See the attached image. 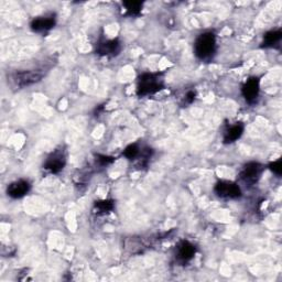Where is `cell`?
<instances>
[{"label": "cell", "instance_id": "obj_1", "mask_svg": "<svg viewBox=\"0 0 282 282\" xmlns=\"http://www.w3.org/2000/svg\"><path fill=\"white\" fill-rule=\"evenodd\" d=\"M194 51L195 54L201 60H210L213 58L215 51H216V38L214 33L205 32L202 33L194 44Z\"/></svg>", "mask_w": 282, "mask_h": 282}, {"label": "cell", "instance_id": "obj_2", "mask_svg": "<svg viewBox=\"0 0 282 282\" xmlns=\"http://www.w3.org/2000/svg\"><path fill=\"white\" fill-rule=\"evenodd\" d=\"M161 89H162V80L160 79L159 74L147 73L139 78L137 93L140 96H145L157 93Z\"/></svg>", "mask_w": 282, "mask_h": 282}, {"label": "cell", "instance_id": "obj_3", "mask_svg": "<svg viewBox=\"0 0 282 282\" xmlns=\"http://www.w3.org/2000/svg\"><path fill=\"white\" fill-rule=\"evenodd\" d=\"M215 193L221 199H237L241 195L240 187L230 181H220L215 186Z\"/></svg>", "mask_w": 282, "mask_h": 282}, {"label": "cell", "instance_id": "obj_4", "mask_svg": "<svg viewBox=\"0 0 282 282\" xmlns=\"http://www.w3.org/2000/svg\"><path fill=\"white\" fill-rule=\"evenodd\" d=\"M65 165V154L63 150H55L46 160L44 169L51 173H59Z\"/></svg>", "mask_w": 282, "mask_h": 282}, {"label": "cell", "instance_id": "obj_5", "mask_svg": "<svg viewBox=\"0 0 282 282\" xmlns=\"http://www.w3.org/2000/svg\"><path fill=\"white\" fill-rule=\"evenodd\" d=\"M261 172H263V166H261L259 163L249 162L244 166L243 171L240 173V177L243 179L244 182L253 184L256 183L258 179L260 178Z\"/></svg>", "mask_w": 282, "mask_h": 282}, {"label": "cell", "instance_id": "obj_6", "mask_svg": "<svg viewBox=\"0 0 282 282\" xmlns=\"http://www.w3.org/2000/svg\"><path fill=\"white\" fill-rule=\"evenodd\" d=\"M259 95V79L251 77L247 80L243 86V96L248 103H255Z\"/></svg>", "mask_w": 282, "mask_h": 282}, {"label": "cell", "instance_id": "obj_7", "mask_svg": "<svg viewBox=\"0 0 282 282\" xmlns=\"http://www.w3.org/2000/svg\"><path fill=\"white\" fill-rule=\"evenodd\" d=\"M42 74L38 72H31V71H25V72H19L17 73L13 79L18 86L24 87L29 86L31 84H35L39 82L40 79L42 78Z\"/></svg>", "mask_w": 282, "mask_h": 282}, {"label": "cell", "instance_id": "obj_8", "mask_svg": "<svg viewBox=\"0 0 282 282\" xmlns=\"http://www.w3.org/2000/svg\"><path fill=\"white\" fill-rule=\"evenodd\" d=\"M30 190V184L28 181L19 180L16 182L11 183L8 189H7V194L12 199H21L23 198L26 193Z\"/></svg>", "mask_w": 282, "mask_h": 282}, {"label": "cell", "instance_id": "obj_9", "mask_svg": "<svg viewBox=\"0 0 282 282\" xmlns=\"http://www.w3.org/2000/svg\"><path fill=\"white\" fill-rule=\"evenodd\" d=\"M55 25V17L45 16V17H38L31 22V29L35 32H46L51 30Z\"/></svg>", "mask_w": 282, "mask_h": 282}, {"label": "cell", "instance_id": "obj_10", "mask_svg": "<svg viewBox=\"0 0 282 282\" xmlns=\"http://www.w3.org/2000/svg\"><path fill=\"white\" fill-rule=\"evenodd\" d=\"M120 49H122V46H120V43L117 39L107 40V41L98 44L97 53L105 57H115L120 52Z\"/></svg>", "mask_w": 282, "mask_h": 282}, {"label": "cell", "instance_id": "obj_11", "mask_svg": "<svg viewBox=\"0 0 282 282\" xmlns=\"http://www.w3.org/2000/svg\"><path fill=\"white\" fill-rule=\"evenodd\" d=\"M195 246L192 245L189 241H182L179 245L178 248V259L182 261V263H186V261L191 260L194 255H195Z\"/></svg>", "mask_w": 282, "mask_h": 282}, {"label": "cell", "instance_id": "obj_12", "mask_svg": "<svg viewBox=\"0 0 282 282\" xmlns=\"http://www.w3.org/2000/svg\"><path fill=\"white\" fill-rule=\"evenodd\" d=\"M244 132V126L240 123H237L230 127V129H227L224 135V143L225 144H233L239 139Z\"/></svg>", "mask_w": 282, "mask_h": 282}, {"label": "cell", "instance_id": "obj_13", "mask_svg": "<svg viewBox=\"0 0 282 282\" xmlns=\"http://www.w3.org/2000/svg\"><path fill=\"white\" fill-rule=\"evenodd\" d=\"M282 38V32L281 30L276 31H270L267 32L264 36V46L265 48H271L274 44H277Z\"/></svg>", "mask_w": 282, "mask_h": 282}, {"label": "cell", "instance_id": "obj_14", "mask_svg": "<svg viewBox=\"0 0 282 282\" xmlns=\"http://www.w3.org/2000/svg\"><path fill=\"white\" fill-rule=\"evenodd\" d=\"M125 8L130 16H137L140 13L141 8H143V3L140 2H126L124 3Z\"/></svg>", "mask_w": 282, "mask_h": 282}, {"label": "cell", "instance_id": "obj_15", "mask_svg": "<svg viewBox=\"0 0 282 282\" xmlns=\"http://www.w3.org/2000/svg\"><path fill=\"white\" fill-rule=\"evenodd\" d=\"M95 207L100 213H107L114 209V203L112 201H100V202H96Z\"/></svg>", "mask_w": 282, "mask_h": 282}, {"label": "cell", "instance_id": "obj_16", "mask_svg": "<svg viewBox=\"0 0 282 282\" xmlns=\"http://www.w3.org/2000/svg\"><path fill=\"white\" fill-rule=\"evenodd\" d=\"M138 153H139V148L137 145H130L127 147L124 151L125 157L128 159H135L138 156Z\"/></svg>", "mask_w": 282, "mask_h": 282}, {"label": "cell", "instance_id": "obj_17", "mask_svg": "<svg viewBox=\"0 0 282 282\" xmlns=\"http://www.w3.org/2000/svg\"><path fill=\"white\" fill-rule=\"evenodd\" d=\"M269 166H270V169L273 171V173H276L277 176H281V172H282V161H281V159L270 163Z\"/></svg>", "mask_w": 282, "mask_h": 282}, {"label": "cell", "instance_id": "obj_18", "mask_svg": "<svg viewBox=\"0 0 282 282\" xmlns=\"http://www.w3.org/2000/svg\"><path fill=\"white\" fill-rule=\"evenodd\" d=\"M97 158H98V159H97V161H98V162H99L100 164H102V165H107V164H109V163H111V162H112V161H114V158H111V157H106V156H98Z\"/></svg>", "mask_w": 282, "mask_h": 282}, {"label": "cell", "instance_id": "obj_19", "mask_svg": "<svg viewBox=\"0 0 282 282\" xmlns=\"http://www.w3.org/2000/svg\"><path fill=\"white\" fill-rule=\"evenodd\" d=\"M194 99H195V93H194L193 91H191V92H189L186 94L185 104H192L194 102Z\"/></svg>", "mask_w": 282, "mask_h": 282}]
</instances>
